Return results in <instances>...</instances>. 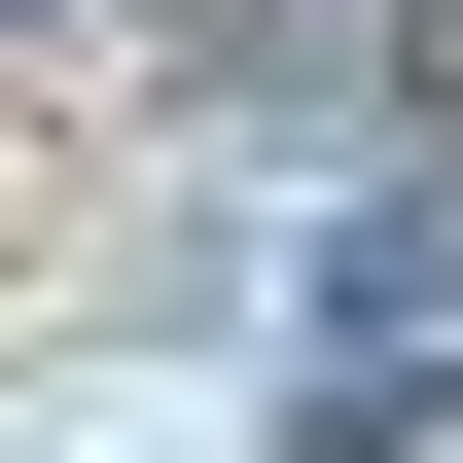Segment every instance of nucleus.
<instances>
[{
	"instance_id": "nucleus-1",
	"label": "nucleus",
	"mask_w": 463,
	"mask_h": 463,
	"mask_svg": "<svg viewBox=\"0 0 463 463\" xmlns=\"http://www.w3.org/2000/svg\"><path fill=\"white\" fill-rule=\"evenodd\" d=\"M0 36H36V0H0Z\"/></svg>"
}]
</instances>
